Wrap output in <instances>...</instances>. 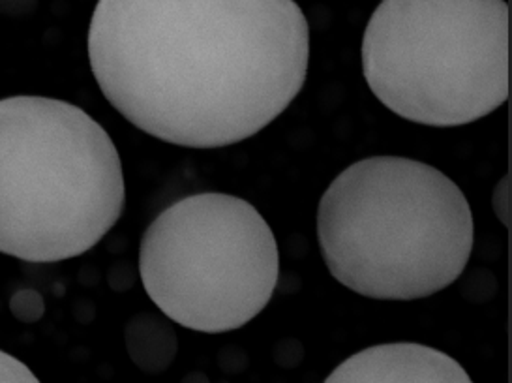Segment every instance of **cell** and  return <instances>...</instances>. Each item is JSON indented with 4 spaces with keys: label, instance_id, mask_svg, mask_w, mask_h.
<instances>
[{
    "label": "cell",
    "instance_id": "obj_6",
    "mask_svg": "<svg viewBox=\"0 0 512 383\" xmlns=\"http://www.w3.org/2000/svg\"><path fill=\"white\" fill-rule=\"evenodd\" d=\"M323 383H473L449 353L417 342H391L347 357Z\"/></svg>",
    "mask_w": 512,
    "mask_h": 383
},
{
    "label": "cell",
    "instance_id": "obj_9",
    "mask_svg": "<svg viewBox=\"0 0 512 383\" xmlns=\"http://www.w3.org/2000/svg\"><path fill=\"white\" fill-rule=\"evenodd\" d=\"M0 383H42L31 368L14 355L0 350Z\"/></svg>",
    "mask_w": 512,
    "mask_h": 383
},
{
    "label": "cell",
    "instance_id": "obj_10",
    "mask_svg": "<svg viewBox=\"0 0 512 383\" xmlns=\"http://www.w3.org/2000/svg\"><path fill=\"white\" fill-rule=\"evenodd\" d=\"M38 0H0V14L4 16H29L36 10Z\"/></svg>",
    "mask_w": 512,
    "mask_h": 383
},
{
    "label": "cell",
    "instance_id": "obj_1",
    "mask_svg": "<svg viewBox=\"0 0 512 383\" xmlns=\"http://www.w3.org/2000/svg\"><path fill=\"white\" fill-rule=\"evenodd\" d=\"M92 74L141 132L188 149L256 136L304 87L310 29L295 0H98Z\"/></svg>",
    "mask_w": 512,
    "mask_h": 383
},
{
    "label": "cell",
    "instance_id": "obj_4",
    "mask_svg": "<svg viewBox=\"0 0 512 383\" xmlns=\"http://www.w3.org/2000/svg\"><path fill=\"white\" fill-rule=\"evenodd\" d=\"M362 74L411 123H475L509 96L505 0H381L362 38Z\"/></svg>",
    "mask_w": 512,
    "mask_h": 383
},
{
    "label": "cell",
    "instance_id": "obj_5",
    "mask_svg": "<svg viewBox=\"0 0 512 383\" xmlns=\"http://www.w3.org/2000/svg\"><path fill=\"white\" fill-rule=\"evenodd\" d=\"M139 275L169 320L216 335L244 327L271 303L280 254L252 203L201 192L152 220L139 246Z\"/></svg>",
    "mask_w": 512,
    "mask_h": 383
},
{
    "label": "cell",
    "instance_id": "obj_2",
    "mask_svg": "<svg viewBox=\"0 0 512 383\" xmlns=\"http://www.w3.org/2000/svg\"><path fill=\"white\" fill-rule=\"evenodd\" d=\"M473 213L451 179L419 160L364 158L344 169L317 209L323 260L347 290L413 301L449 288L473 250Z\"/></svg>",
    "mask_w": 512,
    "mask_h": 383
},
{
    "label": "cell",
    "instance_id": "obj_3",
    "mask_svg": "<svg viewBox=\"0 0 512 383\" xmlns=\"http://www.w3.org/2000/svg\"><path fill=\"white\" fill-rule=\"evenodd\" d=\"M121 156L87 111L44 96L0 100V252L77 258L119 222Z\"/></svg>",
    "mask_w": 512,
    "mask_h": 383
},
{
    "label": "cell",
    "instance_id": "obj_7",
    "mask_svg": "<svg viewBox=\"0 0 512 383\" xmlns=\"http://www.w3.org/2000/svg\"><path fill=\"white\" fill-rule=\"evenodd\" d=\"M177 335L158 316L139 314L126 325V348L130 359L145 374H162L175 361Z\"/></svg>",
    "mask_w": 512,
    "mask_h": 383
},
{
    "label": "cell",
    "instance_id": "obj_11",
    "mask_svg": "<svg viewBox=\"0 0 512 383\" xmlns=\"http://www.w3.org/2000/svg\"><path fill=\"white\" fill-rule=\"evenodd\" d=\"M182 383H211L209 382V378L205 376V374H201V372H192V374H188Z\"/></svg>",
    "mask_w": 512,
    "mask_h": 383
},
{
    "label": "cell",
    "instance_id": "obj_8",
    "mask_svg": "<svg viewBox=\"0 0 512 383\" xmlns=\"http://www.w3.org/2000/svg\"><path fill=\"white\" fill-rule=\"evenodd\" d=\"M12 312L21 322H38L44 314V301H42L40 293L21 290L12 299Z\"/></svg>",
    "mask_w": 512,
    "mask_h": 383
}]
</instances>
